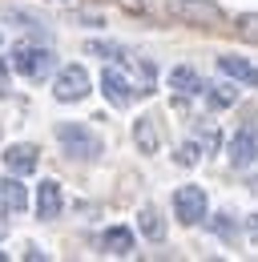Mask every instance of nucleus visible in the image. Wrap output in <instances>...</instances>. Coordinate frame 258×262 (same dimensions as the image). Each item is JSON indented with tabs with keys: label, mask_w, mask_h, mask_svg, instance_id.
<instances>
[{
	"label": "nucleus",
	"mask_w": 258,
	"mask_h": 262,
	"mask_svg": "<svg viewBox=\"0 0 258 262\" xmlns=\"http://www.w3.org/2000/svg\"><path fill=\"white\" fill-rule=\"evenodd\" d=\"M0 97H8V69H4V61H0Z\"/></svg>",
	"instance_id": "20"
},
{
	"label": "nucleus",
	"mask_w": 258,
	"mask_h": 262,
	"mask_svg": "<svg viewBox=\"0 0 258 262\" xmlns=\"http://www.w3.org/2000/svg\"><path fill=\"white\" fill-rule=\"evenodd\" d=\"M133 141H137L141 154H158V149H161L158 121H154V117H137V121H133Z\"/></svg>",
	"instance_id": "11"
},
{
	"label": "nucleus",
	"mask_w": 258,
	"mask_h": 262,
	"mask_svg": "<svg viewBox=\"0 0 258 262\" xmlns=\"http://www.w3.org/2000/svg\"><path fill=\"white\" fill-rule=\"evenodd\" d=\"M198 137H202V149H218V145H222V133L214 129V125H206Z\"/></svg>",
	"instance_id": "19"
},
{
	"label": "nucleus",
	"mask_w": 258,
	"mask_h": 262,
	"mask_svg": "<svg viewBox=\"0 0 258 262\" xmlns=\"http://www.w3.org/2000/svg\"><path fill=\"white\" fill-rule=\"evenodd\" d=\"M174 214H178L182 226H198L206 218V190L202 186H182L174 194Z\"/></svg>",
	"instance_id": "5"
},
{
	"label": "nucleus",
	"mask_w": 258,
	"mask_h": 262,
	"mask_svg": "<svg viewBox=\"0 0 258 262\" xmlns=\"http://www.w3.org/2000/svg\"><path fill=\"white\" fill-rule=\"evenodd\" d=\"M57 141L73 162H97L101 158V137L89 125H77V121H64L57 125Z\"/></svg>",
	"instance_id": "1"
},
{
	"label": "nucleus",
	"mask_w": 258,
	"mask_h": 262,
	"mask_svg": "<svg viewBox=\"0 0 258 262\" xmlns=\"http://www.w3.org/2000/svg\"><path fill=\"white\" fill-rule=\"evenodd\" d=\"M165 12L186 20V25H202V29L222 25V8L214 0H165Z\"/></svg>",
	"instance_id": "3"
},
{
	"label": "nucleus",
	"mask_w": 258,
	"mask_h": 262,
	"mask_svg": "<svg viewBox=\"0 0 258 262\" xmlns=\"http://www.w3.org/2000/svg\"><path fill=\"white\" fill-rule=\"evenodd\" d=\"M169 89H174L178 97H198V93H202V77H198L190 65H178L169 73Z\"/></svg>",
	"instance_id": "13"
},
{
	"label": "nucleus",
	"mask_w": 258,
	"mask_h": 262,
	"mask_svg": "<svg viewBox=\"0 0 258 262\" xmlns=\"http://www.w3.org/2000/svg\"><path fill=\"white\" fill-rule=\"evenodd\" d=\"M64 198H61V186L57 182H40V194H36V214L45 218V222H53L57 214H61Z\"/></svg>",
	"instance_id": "12"
},
{
	"label": "nucleus",
	"mask_w": 258,
	"mask_h": 262,
	"mask_svg": "<svg viewBox=\"0 0 258 262\" xmlns=\"http://www.w3.org/2000/svg\"><path fill=\"white\" fill-rule=\"evenodd\" d=\"M258 158V125H242V129L230 137V165L246 169Z\"/></svg>",
	"instance_id": "7"
},
{
	"label": "nucleus",
	"mask_w": 258,
	"mask_h": 262,
	"mask_svg": "<svg viewBox=\"0 0 258 262\" xmlns=\"http://www.w3.org/2000/svg\"><path fill=\"white\" fill-rule=\"evenodd\" d=\"M198 158H202V149H198L193 141H186V145L174 154V162H178V165H198Z\"/></svg>",
	"instance_id": "18"
},
{
	"label": "nucleus",
	"mask_w": 258,
	"mask_h": 262,
	"mask_svg": "<svg viewBox=\"0 0 258 262\" xmlns=\"http://www.w3.org/2000/svg\"><path fill=\"white\" fill-rule=\"evenodd\" d=\"M36 145H25V141H16V145H8L4 149V169L8 173H16V178H29L32 169H36Z\"/></svg>",
	"instance_id": "8"
},
{
	"label": "nucleus",
	"mask_w": 258,
	"mask_h": 262,
	"mask_svg": "<svg viewBox=\"0 0 258 262\" xmlns=\"http://www.w3.org/2000/svg\"><path fill=\"white\" fill-rule=\"evenodd\" d=\"M0 202H4L8 214H25V210H29V190H25V182H20L16 173L0 182Z\"/></svg>",
	"instance_id": "9"
},
{
	"label": "nucleus",
	"mask_w": 258,
	"mask_h": 262,
	"mask_svg": "<svg viewBox=\"0 0 258 262\" xmlns=\"http://www.w3.org/2000/svg\"><path fill=\"white\" fill-rule=\"evenodd\" d=\"M202 89H206L210 109H230V105L238 101V89H234V85H202Z\"/></svg>",
	"instance_id": "16"
},
{
	"label": "nucleus",
	"mask_w": 258,
	"mask_h": 262,
	"mask_svg": "<svg viewBox=\"0 0 258 262\" xmlns=\"http://www.w3.org/2000/svg\"><path fill=\"white\" fill-rule=\"evenodd\" d=\"M238 33L246 36V40H254V45H258V12H246V16H238Z\"/></svg>",
	"instance_id": "17"
},
{
	"label": "nucleus",
	"mask_w": 258,
	"mask_h": 262,
	"mask_svg": "<svg viewBox=\"0 0 258 262\" xmlns=\"http://www.w3.org/2000/svg\"><path fill=\"white\" fill-rule=\"evenodd\" d=\"M53 65H57V57L45 45H16L12 49V69L20 77H29V81H45L53 73Z\"/></svg>",
	"instance_id": "2"
},
{
	"label": "nucleus",
	"mask_w": 258,
	"mask_h": 262,
	"mask_svg": "<svg viewBox=\"0 0 258 262\" xmlns=\"http://www.w3.org/2000/svg\"><path fill=\"white\" fill-rule=\"evenodd\" d=\"M101 246H105V254H113V258H129V254H133V230L129 226H109L101 234Z\"/></svg>",
	"instance_id": "10"
},
{
	"label": "nucleus",
	"mask_w": 258,
	"mask_h": 262,
	"mask_svg": "<svg viewBox=\"0 0 258 262\" xmlns=\"http://www.w3.org/2000/svg\"><path fill=\"white\" fill-rule=\"evenodd\" d=\"M218 73L242 81V85H258V69L250 61H242V57H218Z\"/></svg>",
	"instance_id": "14"
},
{
	"label": "nucleus",
	"mask_w": 258,
	"mask_h": 262,
	"mask_svg": "<svg viewBox=\"0 0 258 262\" xmlns=\"http://www.w3.org/2000/svg\"><path fill=\"white\" fill-rule=\"evenodd\" d=\"M53 97L64 101V105H73V101H85L89 97V73L81 65H64L57 73V81H53Z\"/></svg>",
	"instance_id": "4"
},
{
	"label": "nucleus",
	"mask_w": 258,
	"mask_h": 262,
	"mask_svg": "<svg viewBox=\"0 0 258 262\" xmlns=\"http://www.w3.org/2000/svg\"><path fill=\"white\" fill-rule=\"evenodd\" d=\"M137 226H141V234H145L149 242H161V238H165V222H161L158 206H141V214H137Z\"/></svg>",
	"instance_id": "15"
},
{
	"label": "nucleus",
	"mask_w": 258,
	"mask_h": 262,
	"mask_svg": "<svg viewBox=\"0 0 258 262\" xmlns=\"http://www.w3.org/2000/svg\"><path fill=\"white\" fill-rule=\"evenodd\" d=\"M101 89H105L109 105H117V109H125L129 101H133V93H137V89H133V81H129L117 65H109L105 73H101Z\"/></svg>",
	"instance_id": "6"
}]
</instances>
